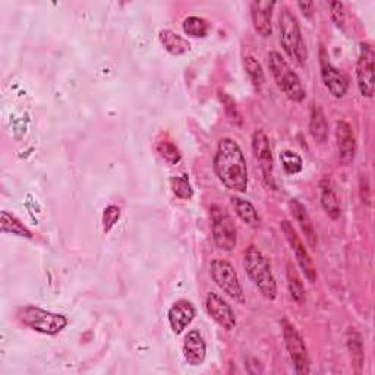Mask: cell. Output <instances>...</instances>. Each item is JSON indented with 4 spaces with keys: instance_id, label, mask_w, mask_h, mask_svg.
<instances>
[{
    "instance_id": "cell-1",
    "label": "cell",
    "mask_w": 375,
    "mask_h": 375,
    "mask_svg": "<svg viewBox=\"0 0 375 375\" xmlns=\"http://www.w3.org/2000/svg\"><path fill=\"white\" fill-rule=\"evenodd\" d=\"M214 170L228 189L245 192L248 188V169L240 147L230 138L218 141L214 157Z\"/></svg>"
},
{
    "instance_id": "cell-2",
    "label": "cell",
    "mask_w": 375,
    "mask_h": 375,
    "mask_svg": "<svg viewBox=\"0 0 375 375\" xmlns=\"http://www.w3.org/2000/svg\"><path fill=\"white\" fill-rule=\"evenodd\" d=\"M244 267L262 296H266L267 299H274L277 296V284L272 273L270 262L257 247L252 245L245 252Z\"/></svg>"
},
{
    "instance_id": "cell-3",
    "label": "cell",
    "mask_w": 375,
    "mask_h": 375,
    "mask_svg": "<svg viewBox=\"0 0 375 375\" xmlns=\"http://www.w3.org/2000/svg\"><path fill=\"white\" fill-rule=\"evenodd\" d=\"M279 24L280 43L286 55L293 59L299 66H303L308 59V52L296 16L288 8H283L279 16Z\"/></svg>"
},
{
    "instance_id": "cell-4",
    "label": "cell",
    "mask_w": 375,
    "mask_h": 375,
    "mask_svg": "<svg viewBox=\"0 0 375 375\" xmlns=\"http://www.w3.org/2000/svg\"><path fill=\"white\" fill-rule=\"evenodd\" d=\"M269 66L270 71L277 82V86L286 94V97L292 101H302L306 96L305 88L296 75V72L291 68L289 63L286 62L280 53L272 52L269 55Z\"/></svg>"
},
{
    "instance_id": "cell-5",
    "label": "cell",
    "mask_w": 375,
    "mask_h": 375,
    "mask_svg": "<svg viewBox=\"0 0 375 375\" xmlns=\"http://www.w3.org/2000/svg\"><path fill=\"white\" fill-rule=\"evenodd\" d=\"M18 318L22 324L35 330V332L50 336L60 333L68 324V320L63 315L40 310L37 306L21 308L18 311Z\"/></svg>"
},
{
    "instance_id": "cell-6",
    "label": "cell",
    "mask_w": 375,
    "mask_h": 375,
    "mask_svg": "<svg viewBox=\"0 0 375 375\" xmlns=\"http://www.w3.org/2000/svg\"><path fill=\"white\" fill-rule=\"evenodd\" d=\"M211 277L216 284L235 301H244V291L239 281L237 273L230 262L225 259H214L211 262Z\"/></svg>"
},
{
    "instance_id": "cell-7",
    "label": "cell",
    "mask_w": 375,
    "mask_h": 375,
    "mask_svg": "<svg viewBox=\"0 0 375 375\" xmlns=\"http://www.w3.org/2000/svg\"><path fill=\"white\" fill-rule=\"evenodd\" d=\"M213 217V237L216 245L223 251L235 250L237 244V235L236 226L233 223L232 217L222 208L213 207L211 208Z\"/></svg>"
},
{
    "instance_id": "cell-8",
    "label": "cell",
    "mask_w": 375,
    "mask_h": 375,
    "mask_svg": "<svg viewBox=\"0 0 375 375\" xmlns=\"http://www.w3.org/2000/svg\"><path fill=\"white\" fill-rule=\"evenodd\" d=\"M281 327H283V339L293 361L295 371L298 374H308L310 372V357H308V350L303 343V339L298 333V330L288 320H283Z\"/></svg>"
},
{
    "instance_id": "cell-9",
    "label": "cell",
    "mask_w": 375,
    "mask_h": 375,
    "mask_svg": "<svg viewBox=\"0 0 375 375\" xmlns=\"http://www.w3.org/2000/svg\"><path fill=\"white\" fill-rule=\"evenodd\" d=\"M280 228H281V232L284 233L286 239H288V242L291 244V247H292V250L295 252L296 261L299 264L301 270L303 272L305 277L308 279V281H310V283H315V280H317V270H315V266H314V262H313V258H311L310 252L306 251V248L303 245L302 239L296 235L293 226L288 222V220H283Z\"/></svg>"
},
{
    "instance_id": "cell-10",
    "label": "cell",
    "mask_w": 375,
    "mask_h": 375,
    "mask_svg": "<svg viewBox=\"0 0 375 375\" xmlns=\"http://www.w3.org/2000/svg\"><path fill=\"white\" fill-rule=\"evenodd\" d=\"M374 50L366 43L361 44V55L357 63V79L364 97L374 96Z\"/></svg>"
},
{
    "instance_id": "cell-11",
    "label": "cell",
    "mask_w": 375,
    "mask_h": 375,
    "mask_svg": "<svg viewBox=\"0 0 375 375\" xmlns=\"http://www.w3.org/2000/svg\"><path fill=\"white\" fill-rule=\"evenodd\" d=\"M252 151L254 156L259 163L264 181L272 188H274V178H273V156L272 147L267 135L262 130L254 132L252 135Z\"/></svg>"
},
{
    "instance_id": "cell-12",
    "label": "cell",
    "mask_w": 375,
    "mask_h": 375,
    "mask_svg": "<svg viewBox=\"0 0 375 375\" xmlns=\"http://www.w3.org/2000/svg\"><path fill=\"white\" fill-rule=\"evenodd\" d=\"M206 310L208 315L226 330H232L236 325V318L232 311L230 305L214 292L207 295L206 299Z\"/></svg>"
},
{
    "instance_id": "cell-13",
    "label": "cell",
    "mask_w": 375,
    "mask_h": 375,
    "mask_svg": "<svg viewBox=\"0 0 375 375\" xmlns=\"http://www.w3.org/2000/svg\"><path fill=\"white\" fill-rule=\"evenodd\" d=\"M321 78L324 85L327 86V90L336 99H342L346 94L349 88L347 78L324 57L323 50H321Z\"/></svg>"
},
{
    "instance_id": "cell-14",
    "label": "cell",
    "mask_w": 375,
    "mask_h": 375,
    "mask_svg": "<svg viewBox=\"0 0 375 375\" xmlns=\"http://www.w3.org/2000/svg\"><path fill=\"white\" fill-rule=\"evenodd\" d=\"M336 140L339 150V160L342 164H350L355 159L357 140L350 125L340 121L336 125Z\"/></svg>"
},
{
    "instance_id": "cell-15",
    "label": "cell",
    "mask_w": 375,
    "mask_h": 375,
    "mask_svg": "<svg viewBox=\"0 0 375 375\" xmlns=\"http://www.w3.org/2000/svg\"><path fill=\"white\" fill-rule=\"evenodd\" d=\"M274 6V2H266V0H255L251 5L254 28L262 37L272 35V13Z\"/></svg>"
},
{
    "instance_id": "cell-16",
    "label": "cell",
    "mask_w": 375,
    "mask_h": 375,
    "mask_svg": "<svg viewBox=\"0 0 375 375\" xmlns=\"http://www.w3.org/2000/svg\"><path fill=\"white\" fill-rule=\"evenodd\" d=\"M195 317V310L191 302L178 301L169 310V323L176 335H181L184 330L192 323Z\"/></svg>"
},
{
    "instance_id": "cell-17",
    "label": "cell",
    "mask_w": 375,
    "mask_h": 375,
    "mask_svg": "<svg viewBox=\"0 0 375 375\" xmlns=\"http://www.w3.org/2000/svg\"><path fill=\"white\" fill-rule=\"evenodd\" d=\"M207 346L203 336L198 332H189L184 342V357L189 365H201L206 359Z\"/></svg>"
},
{
    "instance_id": "cell-18",
    "label": "cell",
    "mask_w": 375,
    "mask_h": 375,
    "mask_svg": "<svg viewBox=\"0 0 375 375\" xmlns=\"http://www.w3.org/2000/svg\"><path fill=\"white\" fill-rule=\"evenodd\" d=\"M289 207H291V211H292L295 220L298 222L302 233L305 235V239L308 242V245L315 248L317 247L315 228H314V223H313V220H311L310 214L306 213V208L298 200H292L289 203Z\"/></svg>"
},
{
    "instance_id": "cell-19",
    "label": "cell",
    "mask_w": 375,
    "mask_h": 375,
    "mask_svg": "<svg viewBox=\"0 0 375 375\" xmlns=\"http://www.w3.org/2000/svg\"><path fill=\"white\" fill-rule=\"evenodd\" d=\"M320 194H321V206L325 213L333 220L340 217V203L337 194L328 179H323L320 184Z\"/></svg>"
},
{
    "instance_id": "cell-20",
    "label": "cell",
    "mask_w": 375,
    "mask_h": 375,
    "mask_svg": "<svg viewBox=\"0 0 375 375\" xmlns=\"http://www.w3.org/2000/svg\"><path fill=\"white\" fill-rule=\"evenodd\" d=\"M160 41L164 49L173 56H181L191 50V44L184 37L178 35L170 30L160 31Z\"/></svg>"
},
{
    "instance_id": "cell-21",
    "label": "cell",
    "mask_w": 375,
    "mask_h": 375,
    "mask_svg": "<svg viewBox=\"0 0 375 375\" xmlns=\"http://www.w3.org/2000/svg\"><path fill=\"white\" fill-rule=\"evenodd\" d=\"M346 343L350 352L352 364H354L357 372H359L364 365V359H365L364 358V343H362L361 335L357 332L355 328H349L346 332Z\"/></svg>"
},
{
    "instance_id": "cell-22",
    "label": "cell",
    "mask_w": 375,
    "mask_h": 375,
    "mask_svg": "<svg viewBox=\"0 0 375 375\" xmlns=\"http://www.w3.org/2000/svg\"><path fill=\"white\" fill-rule=\"evenodd\" d=\"M310 132L317 142H324L328 135V125L323 108L318 104H313L311 107V119H310Z\"/></svg>"
},
{
    "instance_id": "cell-23",
    "label": "cell",
    "mask_w": 375,
    "mask_h": 375,
    "mask_svg": "<svg viewBox=\"0 0 375 375\" xmlns=\"http://www.w3.org/2000/svg\"><path fill=\"white\" fill-rule=\"evenodd\" d=\"M232 206L236 211V214L239 216V218L242 220V222H245L247 225L252 226V228H258L259 226V217H258V213L255 210V207L245 201L242 200V198H232Z\"/></svg>"
},
{
    "instance_id": "cell-24",
    "label": "cell",
    "mask_w": 375,
    "mask_h": 375,
    "mask_svg": "<svg viewBox=\"0 0 375 375\" xmlns=\"http://www.w3.org/2000/svg\"><path fill=\"white\" fill-rule=\"evenodd\" d=\"M0 218H2L0 220V229H2L4 233H12V235L28 237V239L33 237V233L24 225H22L15 216L9 214L8 211H2Z\"/></svg>"
},
{
    "instance_id": "cell-25",
    "label": "cell",
    "mask_w": 375,
    "mask_h": 375,
    "mask_svg": "<svg viewBox=\"0 0 375 375\" xmlns=\"http://www.w3.org/2000/svg\"><path fill=\"white\" fill-rule=\"evenodd\" d=\"M184 31L191 37H206L210 31V24L200 16H189L184 21Z\"/></svg>"
},
{
    "instance_id": "cell-26",
    "label": "cell",
    "mask_w": 375,
    "mask_h": 375,
    "mask_svg": "<svg viewBox=\"0 0 375 375\" xmlns=\"http://www.w3.org/2000/svg\"><path fill=\"white\" fill-rule=\"evenodd\" d=\"M288 286L292 299L298 303H302L305 301V288L296 270L292 267V264H288Z\"/></svg>"
},
{
    "instance_id": "cell-27",
    "label": "cell",
    "mask_w": 375,
    "mask_h": 375,
    "mask_svg": "<svg viewBox=\"0 0 375 375\" xmlns=\"http://www.w3.org/2000/svg\"><path fill=\"white\" fill-rule=\"evenodd\" d=\"M280 163L283 166V169L286 170V173L289 174H296L302 170L303 163L299 154L291 151V150H283L280 152Z\"/></svg>"
},
{
    "instance_id": "cell-28",
    "label": "cell",
    "mask_w": 375,
    "mask_h": 375,
    "mask_svg": "<svg viewBox=\"0 0 375 375\" xmlns=\"http://www.w3.org/2000/svg\"><path fill=\"white\" fill-rule=\"evenodd\" d=\"M170 188L173 191V194L181 198V200H191L194 191L192 186L189 184V179L186 174L182 176H174V178L170 179Z\"/></svg>"
},
{
    "instance_id": "cell-29",
    "label": "cell",
    "mask_w": 375,
    "mask_h": 375,
    "mask_svg": "<svg viewBox=\"0 0 375 375\" xmlns=\"http://www.w3.org/2000/svg\"><path fill=\"white\" fill-rule=\"evenodd\" d=\"M244 63H245L247 74L251 78L252 84L257 88H261V85L264 84V72H262V68H261V65L258 63V60L254 56H247Z\"/></svg>"
},
{
    "instance_id": "cell-30",
    "label": "cell",
    "mask_w": 375,
    "mask_h": 375,
    "mask_svg": "<svg viewBox=\"0 0 375 375\" xmlns=\"http://www.w3.org/2000/svg\"><path fill=\"white\" fill-rule=\"evenodd\" d=\"M157 151L169 164H178L181 162V152L178 147L169 141H160L157 144Z\"/></svg>"
},
{
    "instance_id": "cell-31",
    "label": "cell",
    "mask_w": 375,
    "mask_h": 375,
    "mask_svg": "<svg viewBox=\"0 0 375 375\" xmlns=\"http://www.w3.org/2000/svg\"><path fill=\"white\" fill-rule=\"evenodd\" d=\"M220 100H222L223 106H225V110H226V115L228 118L235 123V125H242V118H240V113L239 110L236 107V103L235 100L228 96L226 93H220Z\"/></svg>"
},
{
    "instance_id": "cell-32",
    "label": "cell",
    "mask_w": 375,
    "mask_h": 375,
    "mask_svg": "<svg viewBox=\"0 0 375 375\" xmlns=\"http://www.w3.org/2000/svg\"><path fill=\"white\" fill-rule=\"evenodd\" d=\"M119 218H121V210H119V207H116V206H108L104 210V214H103L104 232L108 233L110 230H112L113 226L119 222Z\"/></svg>"
},
{
    "instance_id": "cell-33",
    "label": "cell",
    "mask_w": 375,
    "mask_h": 375,
    "mask_svg": "<svg viewBox=\"0 0 375 375\" xmlns=\"http://www.w3.org/2000/svg\"><path fill=\"white\" fill-rule=\"evenodd\" d=\"M330 15H332V19L335 21V24L337 27H343L345 24V18H346V13H345V5L340 4V2H333L330 4Z\"/></svg>"
},
{
    "instance_id": "cell-34",
    "label": "cell",
    "mask_w": 375,
    "mask_h": 375,
    "mask_svg": "<svg viewBox=\"0 0 375 375\" xmlns=\"http://www.w3.org/2000/svg\"><path fill=\"white\" fill-rule=\"evenodd\" d=\"M298 8L302 11V13L306 16V18H311L313 16V12H314V4L313 2H301L298 4Z\"/></svg>"
}]
</instances>
